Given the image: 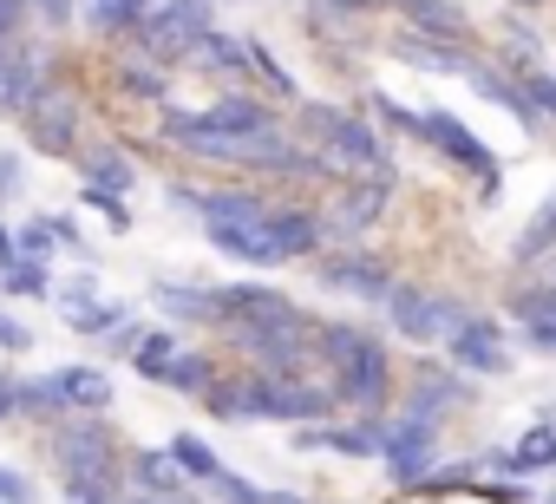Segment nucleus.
I'll list each match as a JSON object with an SVG mask.
<instances>
[{"label": "nucleus", "instance_id": "nucleus-3", "mask_svg": "<svg viewBox=\"0 0 556 504\" xmlns=\"http://www.w3.org/2000/svg\"><path fill=\"white\" fill-rule=\"evenodd\" d=\"M315 354H321L328 374H334V400H354V406H367V413L387 406V393H393V361H387V348H380L374 328L315 322Z\"/></svg>", "mask_w": 556, "mask_h": 504}, {"label": "nucleus", "instance_id": "nucleus-48", "mask_svg": "<svg viewBox=\"0 0 556 504\" xmlns=\"http://www.w3.org/2000/svg\"><path fill=\"white\" fill-rule=\"evenodd\" d=\"M543 289H556V256H549V276H543Z\"/></svg>", "mask_w": 556, "mask_h": 504}, {"label": "nucleus", "instance_id": "nucleus-44", "mask_svg": "<svg viewBox=\"0 0 556 504\" xmlns=\"http://www.w3.org/2000/svg\"><path fill=\"white\" fill-rule=\"evenodd\" d=\"M14 419V374H0V426Z\"/></svg>", "mask_w": 556, "mask_h": 504}, {"label": "nucleus", "instance_id": "nucleus-13", "mask_svg": "<svg viewBox=\"0 0 556 504\" xmlns=\"http://www.w3.org/2000/svg\"><path fill=\"white\" fill-rule=\"evenodd\" d=\"M321 282L341 289V295H361V302H387L393 269H387L380 256H367V249H348V256H328V263H321Z\"/></svg>", "mask_w": 556, "mask_h": 504}, {"label": "nucleus", "instance_id": "nucleus-21", "mask_svg": "<svg viewBox=\"0 0 556 504\" xmlns=\"http://www.w3.org/2000/svg\"><path fill=\"white\" fill-rule=\"evenodd\" d=\"M184 60H190L197 73H210V79H236V73H249V47H242V40H229V34H216V27H210Z\"/></svg>", "mask_w": 556, "mask_h": 504}, {"label": "nucleus", "instance_id": "nucleus-18", "mask_svg": "<svg viewBox=\"0 0 556 504\" xmlns=\"http://www.w3.org/2000/svg\"><path fill=\"white\" fill-rule=\"evenodd\" d=\"M510 315L523 322V341H530L536 354H556V289H543V282L517 289V295H510Z\"/></svg>", "mask_w": 556, "mask_h": 504}, {"label": "nucleus", "instance_id": "nucleus-22", "mask_svg": "<svg viewBox=\"0 0 556 504\" xmlns=\"http://www.w3.org/2000/svg\"><path fill=\"white\" fill-rule=\"evenodd\" d=\"M73 158H79V171H86V190H112V197H125V190L138 184V171H131L125 151H73Z\"/></svg>", "mask_w": 556, "mask_h": 504}, {"label": "nucleus", "instance_id": "nucleus-40", "mask_svg": "<svg viewBox=\"0 0 556 504\" xmlns=\"http://www.w3.org/2000/svg\"><path fill=\"white\" fill-rule=\"evenodd\" d=\"M47 229H53V242H60V249L86 256V236H79V223H73V216H47Z\"/></svg>", "mask_w": 556, "mask_h": 504}, {"label": "nucleus", "instance_id": "nucleus-30", "mask_svg": "<svg viewBox=\"0 0 556 504\" xmlns=\"http://www.w3.org/2000/svg\"><path fill=\"white\" fill-rule=\"evenodd\" d=\"M118 92H131V99H164L170 92V79H164V66L157 60H118Z\"/></svg>", "mask_w": 556, "mask_h": 504}, {"label": "nucleus", "instance_id": "nucleus-2", "mask_svg": "<svg viewBox=\"0 0 556 504\" xmlns=\"http://www.w3.org/2000/svg\"><path fill=\"white\" fill-rule=\"evenodd\" d=\"M53 465L73 504H112L125 491V452L105 413H66L53 419Z\"/></svg>", "mask_w": 556, "mask_h": 504}, {"label": "nucleus", "instance_id": "nucleus-6", "mask_svg": "<svg viewBox=\"0 0 556 504\" xmlns=\"http://www.w3.org/2000/svg\"><path fill=\"white\" fill-rule=\"evenodd\" d=\"M210 34V0H144V21L131 27L138 53L157 66H177Z\"/></svg>", "mask_w": 556, "mask_h": 504}, {"label": "nucleus", "instance_id": "nucleus-1", "mask_svg": "<svg viewBox=\"0 0 556 504\" xmlns=\"http://www.w3.org/2000/svg\"><path fill=\"white\" fill-rule=\"evenodd\" d=\"M216 419H295V426H315L334 413V387H315L302 374H216L203 393H197Z\"/></svg>", "mask_w": 556, "mask_h": 504}, {"label": "nucleus", "instance_id": "nucleus-51", "mask_svg": "<svg viewBox=\"0 0 556 504\" xmlns=\"http://www.w3.org/2000/svg\"><path fill=\"white\" fill-rule=\"evenodd\" d=\"M523 8H536V0H523Z\"/></svg>", "mask_w": 556, "mask_h": 504}, {"label": "nucleus", "instance_id": "nucleus-4", "mask_svg": "<svg viewBox=\"0 0 556 504\" xmlns=\"http://www.w3.org/2000/svg\"><path fill=\"white\" fill-rule=\"evenodd\" d=\"M302 138L308 151L328 164V177H393V158L380 144V131L341 105H302Z\"/></svg>", "mask_w": 556, "mask_h": 504}, {"label": "nucleus", "instance_id": "nucleus-52", "mask_svg": "<svg viewBox=\"0 0 556 504\" xmlns=\"http://www.w3.org/2000/svg\"><path fill=\"white\" fill-rule=\"evenodd\" d=\"M66 504H73V497H66Z\"/></svg>", "mask_w": 556, "mask_h": 504}, {"label": "nucleus", "instance_id": "nucleus-38", "mask_svg": "<svg viewBox=\"0 0 556 504\" xmlns=\"http://www.w3.org/2000/svg\"><path fill=\"white\" fill-rule=\"evenodd\" d=\"M0 504H40V491L27 484V471H14V465H0Z\"/></svg>", "mask_w": 556, "mask_h": 504}, {"label": "nucleus", "instance_id": "nucleus-27", "mask_svg": "<svg viewBox=\"0 0 556 504\" xmlns=\"http://www.w3.org/2000/svg\"><path fill=\"white\" fill-rule=\"evenodd\" d=\"M549 242H556V190L536 203V216H530V223H523V236L510 242V256H517V263H536Z\"/></svg>", "mask_w": 556, "mask_h": 504}, {"label": "nucleus", "instance_id": "nucleus-20", "mask_svg": "<svg viewBox=\"0 0 556 504\" xmlns=\"http://www.w3.org/2000/svg\"><path fill=\"white\" fill-rule=\"evenodd\" d=\"M393 53L413 66V73H465L471 60L458 53V40H432V34H400Z\"/></svg>", "mask_w": 556, "mask_h": 504}, {"label": "nucleus", "instance_id": "nucleus-7", "mask_svg": "<svg viewBox=\"0 0 556 504\" xmlns=\"http://www.w3.org/2000/svg\"><path fill=\"white\" fill-rule=\"evenodd\" d=\"M21 125H27V144H34V151H47V158H73V151H79V125H86V118H79V99H73L66 86H53V79H47V86H40V99L21 112Z\"/></svg>", "mask_w": 556, "mask_h": 504}, {"label": "nucleus", "instance_id": "nucleus-32", "mask_svg": "<svg viewBox=\"0 0 556 504\" xmlns=\"http://www.w3.org/2000/svg\"><path fill=\"white\" fill-rule=\"evenodd\" d=\"M99 34H131L138 21H144V0H86V8H79Z\"/></svg>", "mask_w": 556, "mask_h": 504}, {"label": "nucleus", "instance_id": "nucleus-25", "mask_svg": "<svg viewBox=\"0 0 556 504\" xmlns=\"http://www.w3.org/2000/svg\"><path fill=\"white\" fill-rule=\"evenodd\" d=\"M210 380H216V361H210V354H197V348H177L157 387H170V393H203Z\"/></svg>", "mask_w": 556, "mask_h": 504}, {"label": "nucleus", "instance_id": "nucleus-46", "mask_svg": "<svg viewBox=\"0 0 556 504\" xmlns=\"http://www.w3.org/2000/svg\"><path fill=\"white\" fill-rule=\"evenodd\" d=\"M112 504H164V497H144V491H118Z\"/></svg>", "mask_w": 556, "mask_h": 504}, {"label": "nucleus", "instance_id": "nucleus-23", "mask_svg": "<svg viewBox=\"0 0 556 504\" xmlns=\"http://www.w3.org/2000/svg\"><path fill=\"white\" fill-rule=\"evenodd\" d=\"M177 348H184V341H177V328H144V335H138V348H131L125 361H131V374H138V380H151V387H157Z\"/></svg>", "mask_w": 556, "mask_h": 504}, {"label": "nucleus", "instance_id": "nucleus-28", "mask_svg": "<svg viewBox=\"0 0 556 504\" xmlns=\"http://www.w3.org/2000/svg\"><path fill=\"white\" fill-rule=\"evenodd\" d=\"M14 419H66V406H60V393H53V380H14Z\"/></svg>", "mask_w": 556, "mask_h": 504}, {"label": "nucleus", "instance_id": "nucleus-35", "mask_svg": "<svg viewBox=\"0 0 556 504\" xmlns=\"http://www.w3.org/2000/svg\"><path fill=\"white\" fill-rule=\"evenodd\" d=\"M53 249H60V242H53V229H47V216H34L27 229H14V256H34V263H47V256H53Z\"/></svg>", "mask_w": 556, "mask_h": 504}, {"label": "nucleus", "instance_id": "nucleus-11", "mask_svg": "<svg viewBox=\"0 0 556 504\" xmlns=\"http://www.w3.org/2000/svg\"><path fill=\"white\" fill-rule=\"evenodd\" d=\"M40 86H47V66H40V53L27 47V34L0 40V112L21 118V112L40 99Z\"/></svg>", "mask_w": 556, "mask_h": 504}, {"label": "nucleus", "instance_id": "nucleus-41", "mask_svg": "<svg viewBox=\"0 0 556 504\" xmlns=\"http://www.w3.org/2000/svg\"><path fill=\"white\" fill-rule=\"evenodd\" d=\"M138 335H144V328H138V322L125 315L118 328H105V348H112V354H131V348H138Z\"/></svg>", "mask_w": 556, "mask_h": 504}, {"label": "nucleus", "instance_id": "nucleus-42", "mask_svg": "<svg viewBox=\"0 0 556 504\" xmlns=\"http://www.w3.org/2000/svg\"><path fill=\"white\" fill-rule=\"evenodd\" d=\"M27 341H34V335H27L14 315H0V354H27Z\"/></svg>", "mask_w": 556, "mask_h": 504}, {"label": "nucleus", "instance_id": "nucleus-24", "mask_svg": "<svg viewBox=\"0 0 556 504\" xmlns=\"http://www.w3.org/2000/svg\"><path fill=\"white\" fill-rule=\"evenodd\" d=\"M406 21L432 40H465V14L452 8V0H406Z\"/></svg>", "mask_w": 556, "mask_h": 504}, {"label": "nucleus", "instance_id": "nucleus-8", "mask_svg": "<svg viewBox=\"0 0 556 504\" xmlns=\"http://www.w3.org/2000/svg\"><path fill=\"white\" fill-rule=\"evenodd\" d=\"M387 315H393V328L406 335V341H445L458 322H465V308L452 302V295H439V289H387Z\"/></svg>", "mask_w": 556, "mask_h": 504}, {"label": "nucleus", "instance_id": "nucleus-5", "mask_svg": "<svg viewBox=\"0 0 556 504\" xmlns=\"http://www.w3.org/2000/svg\"><path fill=\"white\" fill-rule=\"evenodd\" d=\"M374 112H387L400 131H413L419 144H432V151H439V158H452L458 171H471V177H497L491 144H484L471 125H458L452 112H406V105H393V99H380V92H374Z\"/></svg>", "mask_w": 556, "mask_h": 504}, {"label": "nucleus", "instance_id": "nucleus-29", "mask_svg": "<svg viewBox=\"0 0 556 504\" xmlns=\"http://www.w3.org/2000/svg\"><path fill=\"white\" fill-rule=\"evenodd\" d=\"M0 295H53V282H47V263H34V256H8L0 263Z\"/></svg>", "mask_w": 556, "mask_h": 504}, {"label": "nucleus", "instance_id": "nucleus-17", "mask_svg": "<svg viewBox=\"0 0 556 504\" xmlns=\"http://www.w3.org/2000/svg\"><path fill=\"white\" fill-rule=\"evenodd\" d=\"M47 380H53V393H60L66 413H105V406H112V380H105V367H53Z\"/></svg>", "mask_w": 556, "mask_h": 504}, {"label": "nucleus", "instance_id": "nucleus-33", "mask_svg": "<svg viewBox=\"0 0 556 504\" xmlns=\"http://www.w3.org/2000/svg\"><path fill=\"white\" fill-rule=\"evenodd\" d=\"M458 400H465V387H458V380L426 374V387L413 393V406H406V413H413V419H439V413H445V406H458Z\"/></svg>", "mask_w": 556, "mask_h": 504}, {"label": "nucleus", "instance_id": "nucleus-9", "mask_svg": "<svg viewBox=\"0 0 556 504\" xmlns=\"http://www.w3.org/2000/svg\"><path fill=\"white\" fill-rule=\"evenodd\" d=\"M432 452H439V419H400V426H387V445H380V458H387V471H393V484L400 491H413L426 471H432Z\"/></svg>", "mask_w": 556, "mask_h": 504}, {"label": "nucleus", "instance_id": "nucleus-14", "mask_svg": "<svg viewBox=\"0 0 556 504\" xmlns=\"http://www.w3.org/2000/svg\"><path fill=\"white\" fill-rule=\"evenodd\" d=\"M170 203L177 210H197L203 223H255L268 210L255 190H190V184H170Z\"/></svg>", "mask_w": 556, "mask_h": 504}, {"label": "nucleus", "instance_id": "nucleus-36", "mask_svg": "<svg viewBox=\"0 0 556 504\" xmlns=\"http://www.w3.org/2000/svg\"><path fill=\"white\" fill-rule=\"evenodd\" d=\"M517 73H523V66H517ZM523 99L536 105V118H556V79H549L543 66H530V73H523Z\"/></svg>", "mask_w": 556, "mask_h": 504}, {"label": "nucleus", "instance_id": "nucleus-31", "mask_svg": "<svg viewBox=\"0 0 556 504\" xmlns=\"http://www.w3.org/2000/svg\"><path fill=\"white\" fill-rule=\"evenodd\" d=\"M504 465H510V471H549V465H556V432H549V426L523 432V439L504 452Z\"/></svg>", "mask_w": 556, "mask_h": 504}, {"label": "nucleus", "instance_id": "nucleus-43", "mask_svg": "<svg viewBox=\"0 0 556 504\" xmlns=\"http://www.w3.org/2000/svg\"><path fill=\"white\" fill-rule=\"evenodd\" d=\"M34 14H47V21H73L79 14V0H27Z\"/></svg>", "mask_w": 556, "mask_h": 504}, {"label": "nucleus", "instance_id": "nucleus-47", "mask_svg": "<svg viewBox=\"0 0 556 504\" xmlns=\"http://www.w3.org/2000/svg\"><path fill=\"white\" fill-rule=\"evenodd\" d=\"M8 256H14V229H8V223H0V263H8Z\"/></svg>", "mask_w": 556, "mask_h": 504}, {"label": "nucleus", "instance_id": "nucleus-37", "mask_svg": "<svg viewBox=\"0 0 556 504\" xmlns=\"http://www.w3.org/2000/svg\"><path fill=\"white\" fill-rule=\"evenodd\" d=\"M79 197H86V203H92V210H99L112 229H131V210H125V197H112V190H79Z\"/></svg>", "mask_w": 556, "mask_h": 504}, {"label": "nucleus", "instance_id": "nucleus-15", "mask_svg": "<svg viewBox=\"0 0 556 504\" xmlns=\"http://www.w3.org/2000/svg\"><path fill=\"white\" fill-rule=\"evenodd\" d=\"M53 302H60V315H66V328H79V335H105V328H118V322L131 315L125 302H105L92 276H79V282H73V289H60Z\"/></svg>", "mask_w": 556, "mask_h": 504}, {"label": "nucleus", "instance_id": "nucleus-19", "mask_svg": "<svg viewBox=\"0 0 556 504\" xmlns=\"http://www.w3.org/2000/svg\"><path fill=\"white\" fill-rule=\"evenodd\" d=\"M151 302L170 315V322H190V328H216V289H197V282H157Z\"/></svg>", "mask_w": 556, "mask_h": 504}, {"label": "nucleus", "instance_id": "nucleus-26", "mask_svg": "<svg viewBox=\"0 0 556 504\" xmlns=\"http://www.w3.org/2000/svg\"><path fill=\"white\" fill-rule=\"evenodd\" d=\"M164 452H170V458H177V471H184V478H190V484H210V478H216V471H223V458H216V452H210V445H203V439H197V432H177V439H170V445H164Z\"/></svg>", "mask_w": 556, "mask_h": 504}, {"label": "nucleus", "instance_id": "nucleus-34", "mask_svg": "<svg viewBox=\"0 0 556 504\" xmlns=\"http://www.w3.org/2000/svg\"><path fill=\"white\" fill-rule=\"evenodd\" d=\"M242 47H249V73H262V79H268V92L295 99V79H289V66H275V53H268L262 40H242Z\"/></svg>", "mask_w": 556, "mask_h": 504}, {"label": "nucleus", "instance_id": "nucleus-49", "mask_svg": "<svg viewBox=\"0 0 556 504\" xmlns=\"http://www.w3.org/2000/svg\"><path fill=\"white\" fill-rule=\"evenodd\" d=\"M374 8H406V0H374Z\"/></svg>", "mask_w": 556, "mask_h": 504}, {"label": "nucleus", "instance_id": "nucleus-45", "mask_svg": "<svg viewBox=\"0 0 556 504\" xmlns=\"http://www.w3.org/2000/svg\"><path fill=\"white\" fill-rule=\"evenodd\" d=\"M8 190H21V164H14V158H0V197H8Z\"/></svg>", "mask_w": 556, "mask_h": 504}, {"label": "nucleus", "instance_id": "nucleus-50", "mask_svg": "<svg viewBox=\"0 0 556 504\" xmlns=\"http://www.w3.org/2000/svg\"><path fill=\"white\" fill-rule=\"evenodd\" d=\"M543 504H556V491H549V497H543Z\"/></svg>", "mask_w": 556, "mask_h": 504}, {"label": "nucleus", "instance_id": "nucleus-12", "mask_svg": "<svg viewBox=\"0 0 556 504\" xmlns=\"http://www.w3.org/2000/svg\"><path fill=\"white\" fill-rule=\"evenodd\" d=\"M387 190H393V177H354L334 203H328V216H321V236H361L367 223H380V210H387Z\"/></svg>", "mask_w": 556, "mask_h": 504}, {"label": "nucleus", "instance_id": "nucleus-39", "mask_svg": "<svg viewBox=\"0 0 556 504\" xmlns=\"http://www.w3.org/2000/svg\"><path fill=\"white\" fill-rule=\"evenodd\" d=\"M27 0H0V40H14V34H27Z\"/></svg>", "mask_w": 556, "mask_h": 504}, {"label": "nucleus", "instance_id": "nucleus-10", "mask_svg": "<svg viewBox=\"0 0 556 504\" xmlns=\"http://www.w3.org/2000/svg\"><path fill=\"white\" fill-rule=\"evenodd\" d=\"M445 348H452V367H465V374H484V380L510 374L504 328H497V322H484V315H465V322L445 335Z\"/></svg>", "mask_w": 556, "mask_h": 504}, {"label": "nucleus", "instance_id": "nucleus-16", "mask_svg": "<svg viewBox=\"0 0 556 504\" xmlns=\"http://www.w3.org/2000/svg\"><path fill=\"white\" fill-rule=\"evenodd\" d=\"M125 491H144V497H184L190 491V478L177 471V458L170 452H131L125 458Z\"/></svg>", "mask_w": 556, "mask_h": 504}]
</instances>
